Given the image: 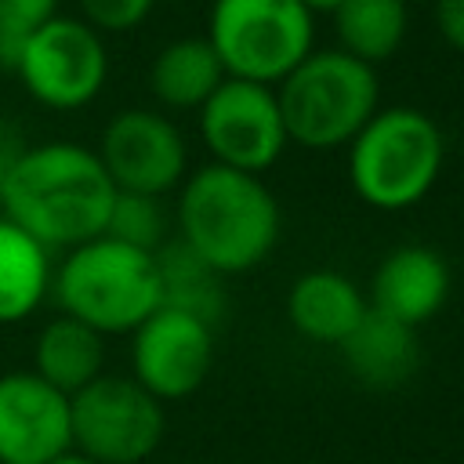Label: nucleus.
Instances as JSON below:
<instances>
[{
  "instance_id": "obj_1",
  "label": "nucleus",
  "mask_w": 464,
  "mask_h": 464,
  "mask_svg": "<svg viewBox=\"0 0 464 464\" xmlns=\"http://www.w3.org/2000/svg\"><path fill=\"white\" fill-rule=\"evenodd\" d=\"M116 185L94 149L80 141L25 145L0 178V210L36 243L72 250L105 236Z\"/></svg>"
},
{
  "instance_id": "obj_2",
  "label": "nucleus",
  "mask_w": 464,
  "mask_h": 464,
  "mask_svg": "<svg viewBox=\"0 0 464 464\" xmlns=\"http://www.w3.org/2000/svg\"><path fill=\"white\" fill-rule=\"evenodd\" d=\"M178 243L218 276L261 265L279 243V203L257 174L221 163L199 167L178 196Z\"/></svg>"
},
{
  "instance_id": "obj_3",
  "label": "nucleus",
  "mask_w": 464,
  "mask_h": 464,
  "mask_svg": "<svg viewBox=\"0 0 464 464\" xmlns=\"http://www.w3.org/2000/svg\"><path fill=\"white\" fill-rule=\"evenodd\" d=\"M51 294L62 315L80 319L102 337L130 334L160 308V265L156 254L134 250L112 236H94L65 250Z\"/></svg>"
},
{
  "instance_id": "obj_4",
  "label": "nucleus",
  "mask_w": 464,
  "mask_h": 464,
  "mask_svg": "<svg viewBox=\"0 0 464 464\" xmlns=\"http://www.w3.org/2000/svg\"><path fill=\"white\" fill-rule=\"evenodd\" d=\"M446 141L439 123L410 105L377 109L348 141V181L373 210L417 207L439 181Z\"/></svg>"
},
{
  "instance_id": "obj_5",
  "label": "nucleus",
  "mask_w": 464,
  "mask_h": 464,
  "mask_svg": "<svg viewBox=\"0 0 464 464\" xmlns=\"http://www.w3.org/2000/svg\"><path fill=\"white\" fill-rule=\"evenodd\" d=\"M286 141L304 149L348 145L381 109V80L373 65L326 47L301 58L276 91Z\"/></svg>"
},
{
  "instance_id": "obj_6",
  "label": "nucleus",
  "mask_w": 464,
  "mask_h": 464,
  "mask_svg": "<svg viewBox=\"0 0 464 464\" xmlns=\"http://www.w3.org/2000/svg\"><path fill=\"white\" fill-rule=\"evenodd\" d=\"M207 40L225 76L272 87L315 51V14L301 0H214Z\"/></svg>"
},
{
  "instance_id": "obj_7",
  "label": "nucleus",
  "mask_w": 464,
  "mask_h": 464,
  "mask_svg": "<svg viewBox=\"0 0 464 464\" xmlns=\"http://www.w3.org/2000/svg\"><path fill=\"white\" fill-rule=\"evenodd\" d=\"M25 94L51 112L87 109L109 80V47L76 14H54L44 22L11 58Z\"/></svg>"
},
{
  "instance_id": "obj_8",
  "label": "nucleus",
  "mask_w": 464,
  "mask_h": 464,
  "mask_svg": "<svg viewBox=\"0 0 464 464\" xmlns=\"http://www.w3.org/2000/svg\"><path fill=\"white\" fill-rule=\"evenodd\" d=\"M72 450L94 464H141L167 431L163 402L152 399L134 377L102 373L69 395Z\"/></svg>"
},
{
  "instance_id": "obj_9",
  "label": "nucleus",
  "mask_w": 464,
  "mask_h": 464,
  "mask_svg": "<svg viewBox=\"0 0 464 464\" xmlns=\"http://www.w3.org/2000/svg\"><path fill=\"white\" fill-rule=\"evenodd\" d=\"M199 134L214 163L243 174L268 170L286 149L276 91L236 76H225V83L199 105Z\"/></svg>"
},
{
  "instance_id": "obj_10",
  "label": "nucleus",
  "mask_w": 464,
  "mask_h": 464,
  "mask_svg": "<svg viewBox=\"0 0 464 464\" xmlns=\"http://www.w3.org/2000/svg\"><path fill=\"white\" fill-rule=\"evenodd\" d=\"M94 152L116 192H138L160 199L181 185L188 167L185 138L174 127V120L160 109L116 112L105 123Z\"/></svg>"
},
{
  "instance_id": "obj_11",
  "label": "nucleus",
  "mask_w": 464,
  "mask_h": 464,
  "mask_svg": "<svg viewBox=\"0 0 464 464\" xmlns=\"http://www.w3.org/2000/svg\"><path fill=\"white\" fill-rule=\"evenodd\" d=\"M214 366V326L178 312L156 308L130 330V377L160 402L188 399L203 388Z\"/></svg>"
},
{
  "instance_id": "obj_12",
  "label": "nucleus",
  "mask_w": 464,
  "mask_h": 464,
  "mask_svg": "<svg viewBox=\"0 0 464 464\" xmlns=\"http://www.w3.org/2000/svg\"><path fill=\"white\" fill-rule=\"evenodd\" d=\"M69 450V395L33 370L0 373V464H51Z\"/></svg>"
},
{
  "instance_id": "obj_13",
  "label": "nucleus",
  "mask_w": 464,
  "mask_h": 464,
  "mask_svg": "<svg viewBox=\"0 0 464 464\" xmlns=\"http://www.w3.org/2000/svg\"><path fill=\"white\" fill-rule=\"evenodd\" d=\"M446 297H450L446 257L424 243H406L381 257V265L370 279L366 304L373 312L417 330L420 323H428L431 315L442 312Z\"/></svg>"
},
{
  "instance_id": "obj_14",
  "label": "nucleus",
  "mask_w": 464,
  "mask_h": 464,
  "mask_svg": "<svg viewBox=\"0 0 464 464\" xmlns=\"http://www.w3.org/2000/svg\"><path fill=\"white\" fill-rule=\"evenodd\" d=\"M366 297L359 294V286L337 272V268H312L301 272L286 294V315L290 326L312 341V344H326L337 348L366 315Z\"/></svg>"
},
{
  "instance_id": "obj_15",
  "label": "nucleus",
  "mask_w": 464,
  "mask_h": 464,
  "mask_svg": "<svg viewBox=\"0 0 464 464\" xmlns=\"http://www.w3.org/2000/svg\"><path fill=\"white\" fill-rule=\"evenodd\" d=\"M337 348L352 377L377 392L406 384L420 366V344H417L413 326H402L373 308H366L359 326Z\"/></svg>"
},
{
  "instance_id": "obj_16",
  "label": "nucleus",
  "mask_w": 464,
  "mask_h": 464,
  "mask_svg": "<svg viewBox=\"0 0 464 464\" xmlns=\"http://www.w3.org/2000/svg\"><path fill=\"white\" fill-rule=\"evenodd\" d=\"M36 377H44L62 395H76L94 377L105 373V337L91 326H83L72 315H54L40 326L33 341V366Z\"/></svg>"
},
{
  "instance_id": "obj_17",
  "label": "nucleus",
  "mask_w": 464,
  "mask_h": 464,
  "mask_svg": "<svg viewBox=\"0 0 464 464\" xmlns=\"http://www.w3.org/2000/svg\"><path fill=\"white\" fill-rule=\"evenodd\" d=\"M225 83V65L218 62L207 36H178L163 44L149 65V91L163 109L199 112V105Z\"/></svg>"
},
{
  "instance_id": "obj_18",
  "label": "nucleus",
  "mask_w": 464,
  "mask_h": 464,
  "mask_svg": "<svg viewBox=\"0 0 464 464\" xmlns=\"http://www.w3.org/2000/svg\"><path fill=\"white\" fill-rule=\"evenodd\" d=\"M54 261L44 243L0 218V326L25 323L51 294Z\"/></svg>"
},
{
  "instance_id": "obj_19",
  "label": "nucleus",
  "mask_w": 464,
  "mask_h": 464,
  "mask_svg": "<svg viewBox=\"0 0 464 464\" xmlns=\"http://www.w3.org/2000/svg\"><path fill=\"white\" fill-rule=\"evenodd\" d=\"M334 22V36H337V51L377 65L388 62L410 29V11L406 0H341L330 11Z\"/></svg>"
},
{
  "instance_id": "obj_20",
  "label": "nucleus",
  "mask_w": 464,
  "mask_h": 464,
  "mask_svg": "<svg viewBox=\"0 0 464 464\" xmlns=\"http://www.w3.org/2000/svg\"><path fill=\"white\" fill-rule=\"evenodd\" d=\"M160 265V304L188 312L203 323H218L225 315V276L203 265L188 246L167 243L156 250Z\"/></svg>"
},
{
  "instance_id": "obj_21",
  "label": "nucleus",
  "mask_w": 464,
  "mask_h": 464,
  "mask_svg": "<svg viewBox=\"0 0 464 464\" xmlns=\"http://www.w3.org/2000/svg\"><path fill=\"white\" fill-rule=\"evenodd\" d=\"M105 236H112V239H120L134 250L156 254L160 246L170 243L167 239L170 236V218H167L163 199L160 196H138V192H116Z\"/></svg>"
},
{
  "instance_id": "obj_22",
  "label": "nucleus",
  "mask_w": 464,
  "mask_h": 464,
  "mask_svg": "<svg viewBox=\"0 0 464 464\" xmlns=\"http://www.w3.org/2000/svg\"><path fill=\"white\" fill-rule=\"evenodd\" d=\"M58 14V0H0V65H11L18 47Z\"/></svg>"
},
{
  "instance_id": "obj_23",
  "label": "nucleus",
  "mask_w": 464,
  "mask_h": 464,
  "mask_svg": "<svg viewBox=\"0 0 464 464\" xmlns=\"http://www.w3.org/2000/svg\"><path fill=\"white\" fill-rule=\"evenodd\" d=\"M156 0H76V18L94 33H130L149 22Z\"/></svg>"
},
{
  "instance_id": "obj_24",
  "label": "nucleus",
  "mask_w": 464,
  "mask_h": 464,
  "mask_svg": "<svg viewBox=\"0 0 464 464\" xmlns=\"http://www.w3.org/2000/svg\"><path fill=\"white\" fill-rule=\"evenodd\" d=\"M435 29L453 51L464 54V0H435Z\"/></svg>"
},
{
  "instance_id": "obj_25",
  "label": "nucleus",
  "mask_w": 464,
  "mask_h": 464,
  "mask_svg": "<svg viewBox=\"0 0 464 464\" xmlns=\"http://www.w3.org/2000/svg\"><path fill=\"white\" fill-rule=\"evenodd\" d=\"M301 4H304L312 14H330V11H334L341 0H301Z\"/></svg>"
},
{
  "instance_id": "obj_26",
  "label": "nucleus",
  "mask_w": 464,
  "mask_h": 464,
  "mask_svg": "<svg viewBox=\"0 0 464 464\" xmlns=\"http://www.w3.org/2000/svg\"><path fill=\"white\" fill-rule=\"evenodd\" d=\"M51 464H94V460H87L83 453H76V450H69V453H62L58 460H51Z\"/></svg>"
}]
</instances>
